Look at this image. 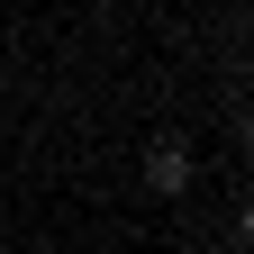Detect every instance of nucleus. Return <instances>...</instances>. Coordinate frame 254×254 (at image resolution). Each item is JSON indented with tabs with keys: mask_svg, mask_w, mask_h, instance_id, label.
I'll use <instances>...</instances> for the list:
<instances>
[{
	"mask_svg": "<svg viewBox=\"0 0 254 254\" xmlns=\"http://www.w3.org/2000/svg\"><path fill=\"white\" fill-rule=\"evenodd\" d=\"M190 173H200V164H190V145H182V136H154V145H145V190H154V200H182Z\"/></svg>",
	"mask_w": 254,
	"mask_h": 254,
	"instance_id": "nucleus-1",
	"label": "nucleus"
},
{
	"mask_svg": "<svg viewBox=\"0 0 254 254\" xmlns=\"http://www.w3.org/2000/svg\"><path fill=\"white\" fill-rule=\"evenodd\" d=\"M236 227H245V254H254V209H245V218H236Z\"/></svg>",
	"mask_w": 254,
	"mask_h": 254,
	"instance_id": "nucleus-2",
	"label": "nucleus"
},
{
	"mask_svg": "<svg viewBox=\"0 0 254 254\" xmlns=\"http://www.w3.org/2000/svg\"><path fill=\"white\" fill-rule=\"evenodd\" d=\"M245 145H254V109H245Z\"/></svg>",
	"mask_w": 254,
	"mask_h": 254,
	"instance_id": "nucleus-3",
	"label": "nucleus"
},
{
	"mask_svg": "<svg viewBox=\"0 0 254 254\" xmlns=\"http://www.w3.org/2000/svg\"><path fill=\"white\" fill-rule=\"evenodd\" d=\"M0 82H9V64H0Z\"/></svg>",
	"mask_w": 254,
	"mask_h": 254,
	"instance_id": "nucleus-4",
	"label": "nucleus"
},
{
	"mask_svg": "<svg viewBox=\"0 0 254 254\" xmlns=\"http://www.w3.org/2000/svg\"><path fill=\"white\" fill-rule=\"evenodd\" d=\"M227 254H245V245H227Z\"/></svg>",
	"mask_w": 254,
	"mask_h": 254,
	"instance_id": "nucleus-5",
	"label": "nucleus"
}]
</instances>
